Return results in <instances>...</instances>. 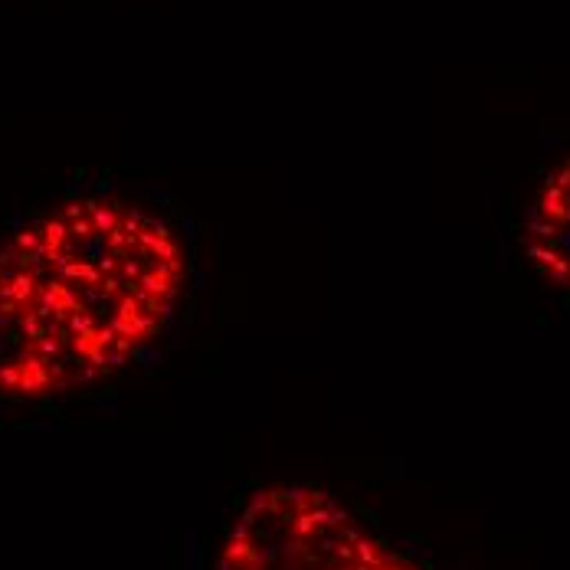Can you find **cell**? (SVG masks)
I'll return each instance as SVG.
<instances>
[{"instance_id":"obj_3","label":"cell","mask_w":570,"mask_h":570,"mask_svg":"<svg viewBox=\"0 0 570 570\" xmlns=\"http://www.w3.org/2000/svg\"><path fill=\"white\" fill-rule=\"evenodd\" d=\"M518 246L531 273L570 298V151L534 184L518 224Z\"/></svg>"},{"instance_id":"obj_1","label":"cell","mask_w":570,"mask_h":570,"mask_svg":"<svg viewBox=\"0 0 570 570\" xmlns=\"http://www.w3.org/2000/svg\"><path fill=\"white\" fill-rule=\"evenodd\" d=\"M187 285L177 229L112 194L69 197L0 243V397L96 387L161 338Z\"/></svg>"},{"instance_id":"obj_2","label":"cell","mask_w":570,"mask_h":570,"mask_svg":"<svg viewBox=\"0 0 570 570\" xmlns=\"http://www.w3.org/2000/svg\"><path fill=\"white\" fill-rule=\"evenodd\" d=\"M214 570H433L361 521L332 492L273 482L246 495Z\"/></svg>"}]
</instances>
